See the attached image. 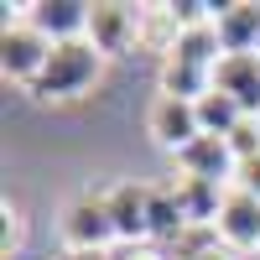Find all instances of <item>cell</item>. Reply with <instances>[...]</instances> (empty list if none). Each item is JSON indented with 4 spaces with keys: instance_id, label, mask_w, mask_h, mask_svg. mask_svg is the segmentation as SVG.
Listing matches in <instances>:
<instances>
[{
    "instance_id": "obj_1",
    "label": "cell",
    "mask_w": 260,
    "mask_h": 260,
    "mask_svg": "<svg viewBox=\"0 0 260 260\" xmlns=\"http://www.w3.org/2000/svg\"><path fill=\"white\" fill-rule=\"evenodd\" d=\"M104 57L89 37H78V42H57L52 57H47V68H42V78L31 83V94L37 99H47V104H62V99H83L94 89V83L104 78Z\"/></svg>"
},
{
    "instance_id": "obj_2",
    "label": "cell",
    "mask_w": 260,
    "mask_h": 260,
    "mask_svg": "<svg viewBox=\"0 0 260 260\" xmlns=\"http://www.w3.org/2000/svg\"><path fill=\"white\" fill-rule=\"evenodd\" d=\"M47 57H52V42L42 37L26 16H16L6 21V31H0V68H6L11 83H31L42 78V68H47Z\"/></svg>"
},
{
    "instance_id": "obj_3",
    "label": "cell",
    "mask_w": 260,
    "mask_h": 260,
    "mask_svg": "<svg viewBox=\"0 0 260 260\" xmlns=\"http://www.w3.org/2000/svg\"><path fill=\"white\" fill-rule=\"evenodd\" d=\"M146 136L156 141L161 151L182 156V151L203 136V125H198V104H192V99L156 94V99H151V110H146Z\"/></svg>"
},
{
    "instance_id": "obj_4",
    "label": "cell",
    "mask_w": 260,
    "mask_h": 260,
    "mask_svg": "<svg viewBox=\"0 0 260 260\" xmlns=\"http://www.w3.org/2000/svg\"><path fill=\"white\" fill-rule=\"evenodd\" d=\"M62 245L68 250H110L115 240V224H110V208H104V192H83L62 208Z\"/></svg>"
},
{
    "instance_id": "obj_5",
    "label": "cell",
    "mask_w": 260,
    "mask_h": 260,
    "mask_svg": "<svg viewBox=\"0 0 260 260\" xmlns=\"http://www.w3.org/2000/svg\"><path fill=\"white\" fill-rule=\"evenodd\" d=\"M104 208H110V224H115V240L125 245H146L151 240V187L136 182H115L104 192Z\"/></svg>"
},
{
    "instance_id": "obj_6",
    "label": "cell",
    "mask_w": 260,
    "mask_h": 260,
    "mask_svg": "<svg viewBox=\"0 0 260 260\" xmlns=\"http://www.w3.org/2000/svg\"><path fill=\"white\" fill-rule=\"evenodd\" d=\"M213 234H219V245H229L234 255H255L260 250V198L229 187L219 219H213Z\"/></svg>"
},
{
    "instance_id": "obj_7",
    "label": "cell",
    "mask_w": 260,
    "mask_h": 260,
    "mask_svg": "<svg viewBox=\"0 0 260 260\" xmlns=\"http://www.w3.org/2000/svg\"><path fill=\"white\" fill-rule=\"evenodd\" d=\"M213 89L240 104L245 120H260V52H224L213 68Z\"/></svg>"
},
{
    "instance_id": "obj_8",
    "label": "cell",
    "mask_w": 260,
    "mask_h": 260,
    "mask_svg": "<svg viewBox=\"0 0 260 260\" xmlns=\"http://www.w3.org/2000/svg\"><path fill=\"white\" fill-rule=\"evenodd\" d=\"M26 11V21L42 31L57 47V42H78V37H89V0H37V6H21Z\"/></svg>"
},
{
    "instance_id": "obj_9",
    "label": "cell",
    "mask_w": 260,
    "mask_h": 260,
    "mask_svg": "<svg viewBox=\"0 0 260 260\" xmlns=\"http://www.w3.org/2000/svg\"><path fill=\"white\" fill-rule=\"evenodd\" d=\"M136 37H141V6H115V0H99V6L89 11V42H94L104 57L125 52Z\"/></svg>"
},
{
    "instance_id": "obj_10",
    "label": "cell",
    "mask_w": 260,
    "mask_h": 260,
    "mask_svg": "<svg viewBox=\"0 0 260 260\" xmlns=\"http://www.w3.org/2000/svg\"><path fill=\"white\" fill-rule=\"evenodd\" d=\"M182 177H203V182H219V187H234V167H240V156H234V146L224 136H198L182 156Z\"/></svg>"
},
{
    "instance_id": "obj_11",
    "label": "cell",
    "mask_w": 260,
    "mask_h": 260,
    "mask_svg": "<svg viewBox=\"0 0 260 260\" xmlns=\"http://www.w3.org/2000/svg\"><path fill=\"white\" fill-rule=\"evenodd\" d=\"M213 26H219L224 52H260V6L255 0H229Z\"/></svg>"
},
{
    "instance_id": "obj_12",
    "label": "cell",
    "mask_w": 260,
    "mask_h": 260,
    "mask_svg": "<svg viewBox=\"0 0 260 260\" xmlns=\"http://www.w3.org/2000/svg\"><path fill=\"white\" fill-rule=\"evenodd\" d=\"M172 187H177V203H182V213H187V224H192V229H213V219H219L229 187L203 182V177H177Z\"/></svg>"
},
{
    "instance_id": "obj_13",
    "label": "cell",
    "mask_w": 260,
    "mask_h": 260,
    "mask_svg": "<svg viewBox=\"0 0 260 260\" xmlns=\"http://www.w3.org/2000/svg\"><path fill=\"white\" fill-rule=\"evenodd\" d=\"M187 213L177 203V187H151V240L156 245H182V234H187Z\"/></svg>"
},
{
    "instance_id": "obj_14",
    "label": "cell",
    "mask_w": 260,
    "mask_h": 260,
    "mask_svg": "<svg viewBox=\"0 0 260 260\" xmlns=\"http://www.w3.org/2000/svg\"><path fill=\"white\" fill-rule=\"evenodd\" d=\"M141 47L146 52H156L161 62L177 52V42H182V26H177V16H172V6H141Z\"/></svg>"
},
{
    "instance_id": "obj_15",
    "label": "cell",
    "mask_w": 260,
    "mask_h": 260,
    "mask_svg": "<svg viewBox=\"0 0 260 260\" xmlns=\"http://www.w3.org/2000/svg\"><path fill=\"white\" fill-rule=\"evenodd\" d=\"M198 125H203V136H224V141H229L234 130L245 125V110H240L229 94L213 89V94H203V99H198Z\"/></svg>"
},
{
    "instance_id": "obj_16",
    "label": "cell",
    "mask_w": 260,
    "mask_h": 260,
    "mask_svg": "<svg viewBox=\"0 0 260 260\" xmlns=\"http://www.w3.org/2000/svg\"><path fill=\"white\" fill-rule=\"evenodd\" d=\"M177 260H240V255H234L229 245H219V234H213V229H187Z\"/></svg>"
},
{
    "instance_id": "obj_17",
    "label": "cell",
    "mask_w": 260,
    "mask_h": 260,
    "mask_svg": "<svg viewBox=\"0 0 260 260\" xmlns=\"http://www.w3.org/2000/svg\"><path fill=\"white\" fill-rule=\"evenodd\" d=\"M234 187H240V192H250V198H260V151H255V156H245L240 167H234Z\"/></svg>"
},
{
    "instance_id": "obj_18",
    "label": "cell",
    "mask_w": 260,
    "mask_h": 260,
    "mask_svg": "<svg viewBox=\"0 0 260 260\" xmlns=\"http://www.w3.org/2000/svg\"><path fill=\"white\" fill-rule=\"evenodd\" d=\"M115 260H177L167 245H156V240H146V245H125V250H115Z\"/></svg>"
},
{
    "instance_id": "obj_19",
    "label": "cell",
    "mask_w": 260,
    "mask_h": 260,
    "mask_svg": "<svg viewBox=\"0 0 260 260\" xmlns=\"http://www.w3.org/2000/svg\"><path fill=\"white\" fill-rule=\"evenodd\" d=\"M68 260H115L110 250H68Z\"/></svg>"
}]
</instances>
